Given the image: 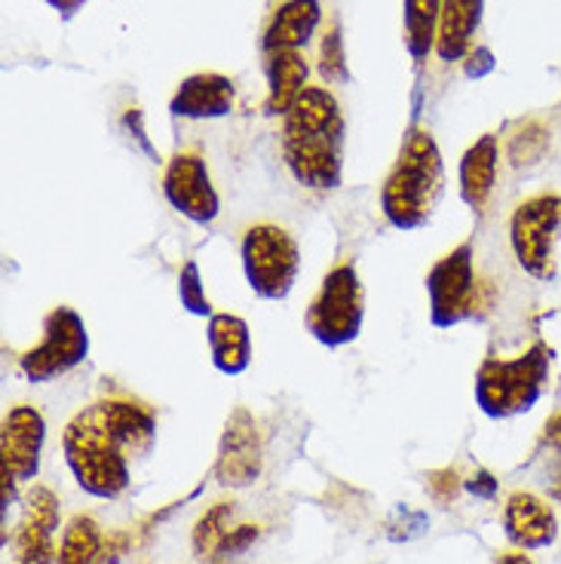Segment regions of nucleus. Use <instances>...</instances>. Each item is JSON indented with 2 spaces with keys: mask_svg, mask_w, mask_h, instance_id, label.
Returning a JSON list of instances; mask_svg holds the SVG:
<instances>
[{
  "mask_svg": "<svg viewBox=\"0 0 561 564\" xmlns=\"http://www.w3.org/2000/svg\"><path fill=\"white\" fill-rule=\"evenodd\" d=\"M212 564H227V562H212Z\"/></svg>",
  "mask_w": 561,
  "mask_h": 564,
  "instance_id": "35",
  "label": "nucleus"
},
{
  "mask_svg": "<svg viewBox=\"0 0 561 564\" xmlns=\"http://www.w3.org/2000/svg\"><path fill=\"white\" fill-rule=\"evenodd\" d=\"M365 323V289L359 270L350 261L325 273L320 292L310 301L304 325L323 347H347L359 338Z\"/></svg>",
  "mask_w": 561,
  "mask_h": 564,
  "instance_id": "5",
  "label": "nucleus"
},
{
  "mask_svg": "<svg viewBox=\"0 0 561 564\" xmlns=\"http://www.w3.org/2000/svg\"><path fill=\"white\" fill-rule=\"evenodd\" d=\"M552 500H555V503H561V476H559V481H555V488H552Z\"/></svg>",
  "mask_w": 561,
  "mask_h": 564,
  "instance_id": "34",
  "label": "nucleus"
},
{
  "mask_svg": "<svg viewBox=\"0 0 561 564\" xmlns=\"http://www.w3.org/2000/svg\"><path fill=\"white\" fill-rule=\"evenodd\" d=\"M549 144V132L537 120L531 123H525L519 135L513 139L509 144V160H513V166H528V163H537L543 151H547Z\"/></svg>",
  "mask_w": 561,
  "mask_h": 564,
  "instance_id": "26",
  "label": "nucleus"
},
{
  "mask_svg": "<svg viewBox=\"0 0 561 564\" xmlns=\"http://www.w3.org/2000/svg\"><path fill=\"white\" fill-rule=\"evenodd\" d=\"M439 15L442 0H406L402 3V25H406L408 56L414 62H427L435 50L439 37Z\"/></svg>",
  "mask_w": 561,
  "mask_h": 564,
  "instance_id": "21",
  "label": "nucleus"
},
{
  "mask_svg": "<svg viewBox=\"0 0 561 564\" xmlns=\"http://www.w3.org/2000/svg\"><path fill=\"white\" fill-rule=\"evenodd\" d=\"M506 540L519 550H547L559 540V522L547 500L531 491L509 494L504 507Z\"/></svg>",
  "mask_w": 561,
  "mask_h": 564,
  "instance_id": "15",
  "label": "nucleus"
},
{
  "mask_svg": "<svg viewBox=\"0 0 561 564\" xmlns=\"http://www.w3.org/2000/svg\"><path fill=\"white\" fill-rule=\"evenodd\" d=\"M427 297H430V323L435 328H454L476 313V252L466 240L442 254L427 273Z\"/></svg>",
  "mask_w": 561,
  "mask_h": 564,
  "instance_id": "9",
  "label": "nucleus"
},
{
  "mask_svg": "<svg viewBox=\"0 0 561 564\" xmlns=\"http://www.w3.org/2000/svg\"><path fill=\"white\" fill-rule=\"evenodd\" d=\"M43 442H46V421L34 405H13L3 414L0 454H3V469L13 473L15 481L37 479Z\"/></svg>",
  "mask_w": 561,
  "mask_h": 564,
  "instance_id": "13",
  "label": "nucleus"
},
{
  "mask_svg": "<svg viewBox=\"0 0 561 564\" xmlns=\"http://www.w3.org/2000/svg\"><path fill=\"white\" fill-rule=\"evenodd\" d=\"M163 197L182 218L199 227L212 225L222 212V199L212 184L209 166L194 151H182L169 160L163 172Z\"/></svg>",
  "mask_w": 561,
  "mask_h": 564,
  "instance_id": "10",
  "label": "nucleus"
},
{
  "mask_svg": "<svg viewBox=\"0 0 561 564\" xmlns=\"http://www.w3.org/2000/svg\"><path fill=\"white\" fill-rule=\"evenodd\" d=\"M105 536L93 516H74L58 543L56 564H99Z\"/></svg>",
  "mask_w": 561,
  "mask_h": 564,
  "instance_id": "22",
  "label": "nucleus"
},
{
  "mask_svg": "<svg viewBox=\"0 0 561 564\" xmlns=\"http://www.w3.org/2000/svg\"><path fill=\"white\" fill-rule=\"evenodd\" d=\"M320 70L328 84H344L350 77L347 70V53H344V37H341V25H332L325 31L323 50H320Z\"/></svg>",
  "mask_w": 561,
  "mask_h": 564,
  "instance_id": "25",
  "label": "nucleus"
},
{
  "mask_svg": "<svg viewBox=\"0 0 561 564\" xmlns=\"http://www.w3.org/2000/svg\"><path fill=\"white\" fill-rule=\"evenodd\" d=\"M157 442V417L139 399L111 395L77 411L62 433V452L74 481L89 497L117 500L132 479V460Z\"/></svg>",
  "mask_w": 561,
  "mask_h": 564,
  "instance_id": "1",
  "label": "nucleus"
},
{
  "mask_svg": "<svg viewBox=\"0 0 561 564\" xmlns=\"http://www.w3.org/2000/svg\"><path fill=\"white\" fill-rule=\"evenodd\" d=\"M497 172H500V141L488 132L463 151L461 166H457L461 199L470 209L482 212L488 206L497 187Z\"/></svg>",
  "mask_w": 561,
  "mask_h": 564,
  "instance_id": "17",
  "label": "nucleus"
},
{
  "mask_svg": "<svg viewBox=\"0 0 561 564\" xmlns=\"http://www.w3.org/2000/svg\"><path fill=\"white\" fill-rule=\"evenodd\" d=\"M547 442L552 448H559L561 452V414H555V417L547 423Z\"/></svg>",
  "mask_w": 561,
  "mask_h": 564,
  "instance_id": "32",
  "label": "nucleus"
},
{
  "mask_svg": "<svg viewBox=\"0 0 561 564\" xmlns=\"http://www.w3.org/2000/svg\"><path fill=\"white\" fill-rule=\"evenodd\" d=\"M89 356V332L74 307H56L43 319L41 340L19 356V371L29 383H50L84 366Z\"/></svg>",
  "mask_w": 561,
  "mask_h": 564,
  "instance_id": "8",
  "label": "nucleus"
},
{
  "mask_svg": "<svg viewBox=\"0 0 561 564\" xmlns=\"http://www.w3.org/2000/svg\"><path fill=\"white\" fill-rule=\"evenodd\" d=\"M347 123L325 86H308L282 117V160L301 187L337 191L344 178Z\"/></svg>",
  "mask_w": 561,
  "mask_h": 564,
  "instance_id": "2",
  "label": "nucleus"
},
{
  "mask_svg": "<svg viewBox=\"0 0 561 564\" xmlns=\"http://www.w3.org/2000/svg\"><path fill=\"white\" fill-rule=\"evenodd\" d=\"M552 350L547 340H533L531 347L513 359L492 356L476 371V405L494 421L519 417L540 402L549 383Z\"/></svg>",
  "mask_w": 561,
  "mask_h": 564,
  "instance_id": "4",
  "label": "nucleus"
},
{
  "mask_svg": "<svg viewBox=\"0 0 561 564\" xmlns=\"http://www.w3.org/2000/svg\"><path fill=\"white\" fill-rule=\"evenodd\" d=\"M212 366L227 378H237L252 366V332L237 313H212L206 325Z\"/></svg>",
  "mask_w": 561,
  "mask_h": 564,
  "instance_id": "18",
  "label": "nucleus"
},
{
  "mask_svg": "<svg viewBox=\"0 0 561 564\" xmlns=\"http://www.w3.org/2000/svg\"><path fill=\"white\" fill-rule=\"evenodd\" d=\"M466 491L476 494L478 500H494V494H497V479H494L488 469H478L476 476L466 479Z\"/></svg>",
  "mask_w": 561,
  "mask_h": 564,
  "instance_id": "29",
  "label": "nucleus"
},
{
  "mask_svg": "<svg viewBox=\"0 0 561 564\" xmlns=\"http://www.w3.org/2000/svg\"><path fill=\"white\" fill-rule=\"evenodd\" d=\"M230 516H234V507L230 503H215L212 509H206L203 516L194 524V536H191V543H194V552H197V558H215V552L222 546V540L227 536V522H230Z\"/></svg>",
  "mask_w": 561,
  "mask_h": 564,
  "instance_id": "23",
  "label": "nucleus"
},
{
  "mask_svg": "<svg viewBox=\"0 0 561 564\" xmlns=\"http://www.w3.org/2000/svg\"><path fill=\"white\" fill-rule=\"evenodd\" d=\"M46 3H50V7H53L58 15H62V19H74V15L84 10L86 0H46Z\"/></svg>",
  "mask_w": 561,
  "mask_h": 564,
  "instance_id": "31",
  "label": "nucleus"
},
{
  "mask_svg": "<svg viewBox=\"0 0 561 564\" xmlns=\"http://www.w3.org/2000/svg\"><path fill=\"white\" fill-rule=\"evenodd\" d=\"M482 13H485V0H442L435 56L449 65L470 56L473 37L482 25Z\"/></svg>",
  "mask_w": 561,
  "mask_h": 564,
  "instance_id": "20",
  "label": "nucleus"
},
{
  "mask_svg": "<svg viewBox=\"0 0 561 564\" xmlns=\"http://www.w3.org/2000/svg\"><path fill=\"white\" fill-rule=\"evenodd\" d=\"M237 86L218 70H197L184 77L175 96L169 101V111L184 120H218L234 111Z\"/></svg>",
  "mask_w": 561,
  "mask_h": 564,
  "instance_id": "14",
  "label": "nucleus"
},
{
  "mask_svg": "<svg viewBox=\"0 0 561 564\" xmlns=\"http://www.w3.org/2000/svg\"><path fill=\"white\" fill-rule=\"evenodd\" d=\"M242 273L255 295L265 301H285L301 273L298 240L280 225H252L239 242Z\"/></svg>",
  "mask_w": 561,
  "mask_h": 564,
  "instance_id": "6",
  "label": "nucleus"
},
{
  "mask_svg": "<svg viewBox=\"0 0 561 564\" xmlns=\"http://www.w3.org/2000/svg\"><path fill=\"white\" fill-rule=\"evenodd\" d=\"M258 524H239V528H230L227 536L222 540V546L215 552V562H227V558H234V555H242V552L252 546L255 540H258Z\"/></svg>",
  "mask_w": 561,
  "mask_h": 564,
  "instance_id": "27",
  "label": "nucleus"
},
{
  "mask_svg": "<svg viewBox=\"0 0 561 564\" xmlns=\"http://www.w3.org/2000/svg\"><path fill=\"white\" fill-rule=\"evenodd\" d=\"M494 68V56L485 50V46H478L476 53H470V65H466V74L470 77H482L485 70Z\"/></svg>",
  "mask_w": 561,
  "mask_h": 564,
  "instance_id": "30",
  "label": "nucleus"
},
{
  "mask_svg": "<svg viewBox=\"0 0 561 564\" xmlns=\"http://www.w3.org/2000/svg\"><path fill=\"white\" fill-rule=\"evenodd\" d=\"M323 22V3L320 0H282L270 13L261 34L265 53L280 50H304Z\"/></svg>",
  "mask_w": 561,
  "mask_h": 564,
  "instance_id": "16",
  "label": "nucleus"
},
{
  "mask_svg": "<svg viewBox=\"0 0 561 564\" xmlns=\"http://www.w3.org/2000/svg\"><path fill=\"white\" fill-rule=\"evenodd\" d=\"M445 194V163L435 139L421 127L408 129L393 170L380 184V212L396 230H421Z\"/></svg>",
  "mask_w": 561,
  "mask_h": 564,
  "instance_id": "3",
  "label": "nucleus"
},
{
  "mask_svg": "<svg viewBox=\"0 0 561 564\" xmlns=\"http://www.w3.org/2000/svg\"><path fill=\"white\" fill-rule=\"evenodd\" d=\"M179 301L182 307L191 316H212L209 295H206V285H203V273H199V264L191 258L184 261L182 270H179Z\"/></svg>",
  "mask_w": 561,
  "mask_h": 564,
  "instance_id": "24",
  "label": "nucleus"
},
{
  "mask_svg": "<svg viewBox=\"0 0 561 564\" xmlns=\"http://www.w3.org/2000/svg\"><path fill=\"white\" fill-rule=\"evenodd\" d=\"M497 564H533L525 552H504L500 558H497Z\"/></svg>",
  "mask_w": 561,
  "mask_h": 564,
  "instance_id": "33",
  "label": "nucleus"
},
{
  "mask_svg": "<svg viewBox=\"0 0 561 564\" xmlns=\"http://www.w3.org/2000/svg\"><path fill=\"white\" fill-rule=\"evenodd\" d=\"M265 74H267V99L265 111L273 117H285L292 111V105L301 99V93L308 89L310 65L301 56V50H280V53H265Z\"/></svg>",
  "mask_w": 561,
  "mask_h": 564,
  "instance_id": "19",
  "label": "nucleus"
},
{
  "mask_svg": "<svg viewBox=\"0 0 561 564\" xmlns=\"http://www.w3.org/2000/svg\"><path fill=\"white\" fill-rule=\"evenodd\" d=\"M561 240V197L537 194L516 206L509 218V246L519 268L537 282H552L559 273Z\"/></svg>",
  "mask_w": 561,
  "mask_h": 564,
  "instance_id": "7",
  "label": "nucleus"
},
{
  "mask_svg": "<svg viewBox=\"0 0 561 564\" xmlns=\"http://www.w3.org/2000/svg\"><path fill=\"white\" fill-rule=\"evenodd\" d=\"M427 491L433 494V500L439 503H451L461 494V479L454 469H435L427 476Z\"/></svg>",
  "mask_w": 561,
  "mask_h": 564,
  "instance_id": "28",
  "label": "nucleus"
},
{
  "mask_svg": "<svg viewBox=\"0 0 561 564\" xmlns=\"http://www.w3.org/2000/svg\"><path fill=\"white\" fill-rule=\"evenodd\" d=\"M62 509L58 497L46 485H34L25 494V516L15 536V564H56V531Z\"/></svg>",
  "mask_w": 561,
  "mask_h": 564,
  "instance_id": "12",
  "label": "nucleus"
},
{
  "mask_svg": "<svg viewBox=\"0 0 561 564\" xmlns=\"http://www.w3.org/2000/svg\"><path fill=\"white\" fill-rule=\"evenodd\" d=\"M265 454H261V433L252 411L237 409L225 423L215 457V479L222 488H249L261 479Z\"/></svg>",
  "mask_w": 561,
  "mask_h": 564,
  "instance_id": "11",
  "label": "nucleus"
}]
</instances>
